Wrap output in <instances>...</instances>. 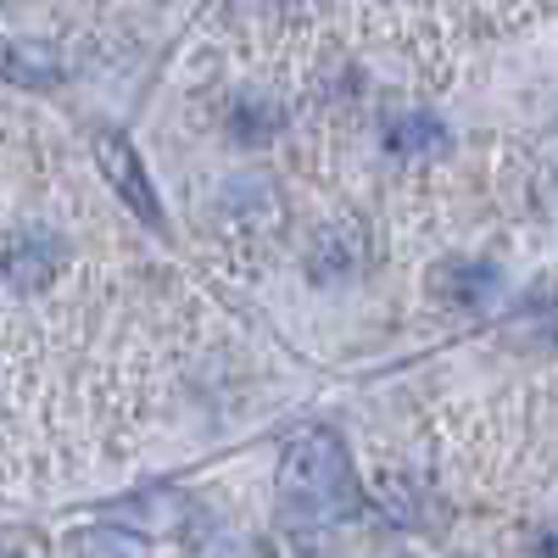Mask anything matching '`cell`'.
Here are the masks:
<instances>
[{
    "instance_id": "obj_1",
    "label": "cell",
    "mask_w": 558,
    "mask_h": 558,
    "mask_svg": "<svg viewBox=\"0 0 558 558\" xmlns=\"http://www.w3.org/2000/svg\"><path fill=\"white\" fill-rule=\"evenodd\" d=\"M279 508L291 525H341L357 514L352 458L330 430H296L279 458Z\"/></svg>"
},
{
    "instance_id": "obj_2",
    "label": "cell",
    "mask_w": 558,
    "mask_h": 558,
    "mask_svg": "<svg viewBox=\"0 0 558 558\" xmlns=\"http://www.w3.org/2000/svg\"><path fill=\"white\" fill-rule=\"evenodd\" d=\"M62 263H68V241L57 235V229H45V223L17 229L12 246H7V279H12V291H23V296L51 286V279L62 274Z\"/></svg>"
},
{
    "instance_id": "obj_3",
    "label": "cell",
    "mask_w": 558,
    "mask_h": 558,
    "mask_svg": "<svg viewBox=\"0 0 558 558\" xmlns=\"http://www.w3.org/2000/svg\"><path fill=\"white\" fill-rule=\"evenodd\" d=\"M96 162H101V173H107V184L123 196V207L134 213V218H146V223H162V207H157V191H151V173H146V162L134 157V146L123 134H96Z\"/></svg>"
},
{
    "instance_id": "obj_4",
    "label": "cell",
    "mask_w": 558,
    "mask_h": 558,
    "mask_svg": "<svg viewBox=\"0 0 558 558\" xmlns=\"http://www.w3.org/2000/svg\"><path fill=\"white\" fill-rule=\"evenodd\" d=\"M357 268H363V229L352 218L324 223L313 252H307V274L318 279V286H341V279H352Z\"/></svg>"
},
{
    "instance_id": "obj_5",
    "label": "cell",
    "mask_w": 558,
    "mask_h": 558,
    "mask_svg": "<svg viewBox=\"0 0 558 558\" xmlns=\"http://www.w3.org/2000/svg\"><path fill=\"white\" fill-rule=\"evenodd\" d=\"M430 291L452 307H486L497 291H502V274L497 263H475V257H452L430 274Z\"/></svg>"
},
{
    "instance_id": "obj_6",
    "label": "cell",
    "mask_w": 558,
    "mask_h": 558,
    "mask_svg": "<svg viewBox=\"0 0 558 558\" xmlns=\"http://www.w3.org/2000/svg\"><path fill=\"white\" fill-rule=\"evenodd\" d=\"M386 151L402 157V162H430V157H447L452 151V134L430 112H402V118L386 123Z\"/></svg>"
},
{
    "instance_id": "obj_7",
    "label": "cell",
    "mask_w": 558,
    "mask_h": 558,
    "mask_svg": "<svg viewBox=\"0 0 558 558\" xmlns=\"http://www.w3.org/2000/svg\"><path fill=\"white\" fill-rule=\"evenodd\" d=\"M0 78H12V84H57L62 78V57H57V45H45V39H0Z\"/></svg>"
},
{
    "instance_id": "obj_8",
    "label": "cell",
    "mask_w": 558,
    "mask_h": 558,
    "mask_svg": "<svg viewBox=\"0 0 558 558\" xmlns=\"http://www.w3.org/2000/svg\"><path fill=\"white\" fill-rule=\"evenodd\" d=\"M279 129H286V112H279L268 96H241L235 112H229V134L246 140V146H263V140H274Z\"/></svg>"
},
{
    "instance_id": "obj_9",
    "label": "cell",
    "mask_w": 558,
    "mask_h": 558,
    "mask_svg": "<svg viewBox=\"0 0 558 558\" xmlns=\"http://www.w3.org/2000/svg\"><path fill=\"white\" fill-rule=\"evenodd\" d=\"M73 547H84V553H140L146 542H140V536H123V531H89V536H78Z\"/></svg>"
},
{
    "instance_id": "obj_10",
    "label": "cell",
    "mask_w": 558,
    "mask_h": 558,
    "mask_svg": "<svg viewBox=\"0 0 558 558\" xmlns=\"http://www.w3.org/2000/svg\"><path fill=\"white\" fill-rule=\"evenodd\" d=\"M0 547H34L28 536H0Z\"/></svg>"
},
{
    "instance_id": "obj_11",
    "label": "cell",
    "mask_w": 558,
    "mask_h": 558,
    "mask_svg": "<svg viewBox=\"0 0 558 558\" xmlns=\"http://www.w3.org/2000/svg\"><path fill=\"white\" fill-rule=\"evenodd\" d=\"M542 553H553V558H558V531H553V536H542Z\"/></svg>"
},
{
    "instance_id": "obj_12",
    "label": "cell",
    "mask_w": 558,
    "mask_h": 558,
    "mask_svg": "<svg viewBox=\"0 0 558 558\" xmlns=\"http://www.w3.org/2000/svg\"><path fill=\"white\" fill-rule=\"evenodd\" d=\"M547 341H558V313L547 318Z\"/></svg>"
}]
</instances>
